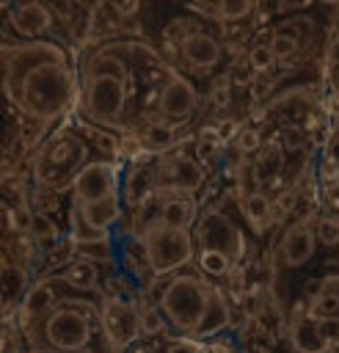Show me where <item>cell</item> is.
Masks as SVG:
<instances>
[{
  "label": "cell",
  "mask_w": 339,
  "mask_h": 353,
  "mask_svg": "<svg viewBox=\"0 0 339 353\" xmlns=\"http://www.w3.org/2000/svg\"><path fill=\"white\" fill-rule=\"evenodd\" d=\"M331 74H333V94H336V102H339V69L331 72Z\"/></svg>",
  "instance_id": "45"
},
{
  "label": "cell",
  "mask_w": 339,
  "mask_h": 353,
  "mask_svg": "<svg viewBox=\"0 0 339 353\" xmlns=\"http://www.w3.org/2000/svg\"><path fill=\"white\" fill-rule=\"evenodd\" d=\"M3 284H6V309H8V301H11V298L25 295V292H22V290H25V276H22V270H19L17 265H8V262H6V268H3Z\"/></svg>",
  "instance_id": "29"
},
{
  "label": "cell",
  "mask_w": 339,
  "mask_h": 353,
  "mask_svg": "<svg viewBox=\"0 0 339 353\" xmlns=\"http://www.w3.org/2000/svg\"><path fill=\"white\" fill-rule=\"evenodd\" d=\"M168 328L185 339L209 342L232 323V306L223 290L198 273H176L165 281L157 301Z\"/></svg>",
  "instance_id": "3"
},
{
  "label": "cell",
  "mask_w": 339,
  "mask_h": 353,
  "mask_svg": "<svg viewBox=\"0 0 339 353\" xmlns=\"http://www.w3.org/2000/svg\"><path fill=\"white\" fill-rule=\"evenodd\" d=\"M234 146L245 154H254V152H262V135L256 127H243L234 138Z\"/></svg>",
  "instance_id": "33"
},
{
  "label": "cell",
  "mask_w": 339,
  "mask_h": 353,
  "mask_svg": "<svg viewBox=\"0 0 339 353\" xmlns=\"http://www.w3.org/2000/svg\"><path fill=\"white\" fill-rule=\"evenodd\" d=\"M8 22L25 41H33L52 25V11L36 0L33 3H17L8 8Z\"/></svg>",
  "instance_id": "14"
},
{
  "label": "cell",
  "mask_w": 339,
  "mask_h": 353,
  "mask_svg": "<svg viewBox=\"0 0 339 353\" xmlns=\"http://www.w3.org/2000/svg\"><path fill=\"white\" fill-rule=\"evenodd\" d=\"M154 199H157V221H163L165 226L182 229V232L196 229L201 212H198V204H196L193 193H179V190L157 188Z\"/></svg>",
  "instance_id": "12"
},
{
  "label": "cell",
  "mask_w": 339,
  "mask_h": 353,
  "mask_svg": "<svg viewBox=\"0 0 339 353\" xmlns=\"http://www.w3.org/2000/svg\"><path fill=\"white\" fill-rule=\"evenodd\" d=\"M28 232H30V237H33V240H39V243L58 240V226H55V221H50V218H47V215H41V212H36V215L30 218Z\"/></svg>",
  "instance_id": "27"
},
{
  "label": "cell",
  "mask_w": 339,
  "mask_h": 353,
  "mask_svg": "<svg viewBox=\"0 0 339 353\" xmlns=\"http://www.w3.org/2000/svg\"><path fill=\"white\" fill-rule=\"evenodd\" d=\"M61 281H63L69 290L91 292V290H96L99 268H96V262H91V259H83V256H80V259H74V262H69V265L63 268Z\"/></svg>",
  "instance_id": "19"
},
{
  "label": "cell",
  "mask_w": 339,
  "mask_h": 353,
  "mask_svg": "<svg viewBox=\"0 0 339 353\" xmlns=\"http://www.w3.org/2000/svg\"><path fill=\"white\" fill-rule=\"evenodd\" d=\"M218 146H220L218 132H215V130H204V135L196 141V160H198L201 165L209 163V160L218 154Z\"/></svg>",
  "instance_id": "30"
},
{
  "label": "cell",
  "mask_w": 339,
  "mask_h": 353,
  "mask_svg": "<svg viewBox=\"0 0 339 353\" xmlns=\"http://www.w3.org/2000/svg\"><path fill=\"white\" fill-rule=\"evenodd\" d=\"M328 66H331V72L339 69V36L331 41V50H328Z\"/></svg>",
  "instance_id": "41"
},
{
  "label": "cell",
  "mask_w": 339,
  "mask_h": 353,
  "mask_svg": "<svg viewBox=\"0 0 339 353\" xmlns=\"http://www.w3.org/2000/svg\"><path fill=\"white\" fill-rule=\"evenodd\" d=\"M3 353H19V334L14 323H3Z\"/></svg>",
  "instance_id": "36"
},
{
  "label": "cell",
  "mask_w": 339,
  "mask_h": 353,
  "mask_svg": "<svg viewBox=\"0 0 339 353\" xmlns=\"http://www.w3.org/2000/svg\"><path fill=\"white\" fill-rule=\"evenodd\" d=\"M309 314L320 323H339V295L322 292L314 301H309Z\"/></svg>",
  "instance_id": "24"
},
{
  "label": "cell",
  "mask_w": 339,
  "mask_h": 353,
  "mask_svg": "<svg viewBox=\"0 0 339 353\" xmlns=\"http://www.w3.org/2000/svg\"><path fill=\"white\" fill-rule=\"evenodd\" d=\"M240 207H243V215H245L254 226H265V223H270V218H273V204H270V199H267L262 190H243Z\"/></svg>",
  "instance_id": "20"
},
{
  "label": "cell",
  "mask_w": 339,
  "mask_h": 353,
  "mask_svg": "<svg viewBox=\"0 0 339 353\" xmlns=\"http://www.w3.org/2000/svg\"><path fill=\"white\" fill-rule=\"evenodd\" d=\"M196 265H198V270H201L204 276H209V279H223V276H229V273L234 270V265H232L223 254L209 251V248H198Z\"/></svg>",
  "instance_id": "22"
},
{
  "label": "cell",
  "mask_w": 339,
  "mask_h": 353,
  "mask_svg": "<svg viewBox=\"0 0 339 353\" xmlns=\"http://www.w3.org/2000/svg\"><path fill=\"white\" fill-rule=\"evenodd\" d=\"M80 113L99 130L141 135L176 69L146 41L105 39L80 55Z\"/></svg>",
  "instance_id": "1"
},
{
  "label": "cell",
  "mask_w": 339,
  "mask_h": 353,
  "mask_svg": "<svg viewBox=\"0 0 339 353\" xmlns=\"http://www.w3.org/2000/svg\"><path fill=\"white\" fill-rule=\"evenodd\" d=\"M163 331H168V323H165L160 306H143L141 309V334L154 336V334H163Z\"/></svg>",
  "instance_id": "28"
},
{
  "label": "cell",
  "mask_w": 339,
  "mask_h": 353,
  "mask_svg": "<svg viewBox=\"0 0 339 353\" xmlns=\"http://www.w3.org/2000/svg\"><path fill=\"white\" fill-rule=\"evenodd\" d=\"M325 154H328V160L339 168V135H333L331 141H328V149H325Z\"/></svg>",
  "instance_id": "40"
},
{
  "label": "cell",
  "mask_w": 339,
  "mask_h": 353,
  "mask_svg": "<svg viewBox=\"0 0 339 353\" xmlns=\"http://www.w3.org/2000/svg\"><path fill=\"white\" fill-rule=\"evenodd\" d=\"M141 248H143V259H146V265H149V270L154 276H168V273L176 276L198 254L196 251V240H193L190 232L165 226L157 218L143 223V229H141Z\"/></svg>",
  "instance_id": "6"
},
{
  "label": "cell",
  "mask_w": 339,
  "mask_h": 353,
  "mask_svg": "<svg viewBox=\"0 0 339 353\" xmlns=\"http://www.w3.org/2000/svg\"><path fill=\"white\" fill-rule=\"evenodd\" d=\"M190 33H193V30H187V22H185V19H171V22H165V28H163V41L179 47Z\"/></svg>",
  "instance_id": "34"
},
{
  "label": "cell",
  "mask_w": 339,
  "mask_h": 353,
  "mask_svg": "<svg viewBox=\"0 0 339 353\" xmlns=\"http://www.w3.org/2000/svg\"><path fill=\"white\" fill-rule=\"evenodd\" d=\"M196 108H198V91H196V85L185 74L176 72L168 80V85L163 88V94H160V102H157L160 121L163 119L165 121H185V119H190L196 113Z\"/></svg>",
  "instance_id": "11"
},
{
  "label": "cell",
  "mask_w": 339,
  "mask_h": 353,
  "mask_svg": "<svg viewBox=\"0 0 339 353\" xmlns=\"http://www.w3.org/2000/svg\"><path fill=\"white\" fill-rule=\"evenodd\" d=\"M201 353H237V347L226 339H209L201 345Z\"/></svg>",
  "instance_id": "38"
},
{
  "label": "cell",
  "mask_w": 339,
  "mask_h": 353,
  "mask_svg": "<svg viewBox=\"0 0 339 353\" xmlns=\"http://www.w3.org/2000/svg\"><path fill=\"white\" fill-rule=\"evenodd\" d=\"M281 165H284V152H281V146H278V143H267V146H262V154L256 157L254 174H256L259 179H270V176H278Z\"/></svg>",
  "instance_id": "23"
},
{
  "label": "cell",
  "mask_w": 339,
  "mask_h": 353,
  "mask_svg": "<svg viewBox=\"0 0 339 353\" xmlns=\"http://www.w3.org/2000/svg\"><path fill=\"white\" fill-rule=\"evenodd\" d=\"M196 243H198V248H209V251L223 254L234 268L248 254V240H245L243 229L229 215H223L220 210H207L198 215Z\"/></svg>",
  "instance_id": "7"
},
{
  "label": "cell",
  "mask_w": 339,
  "mask_h": 353,
  "mask_svg": "<svg viewBox=\"0 0 339 353\" xmlns=\"http://www.w3.org/2000/svg\"><path fill=\"white\" fill-rule=\"evenodd\" d=\"M179 52L185 58V63L196 72H209L212 66L220 63V41L209 33H201V30H193L182 44H179Z\"/></svg>",
  "instance_id": "15"
},
{
  "label": "cell",
  "mask_w": 339,
  "mask_h": 353,
  "mask_svg": "<svg viewBox=\"0 0 339 353\" xmlns=\"http://www.w3.org/2000/svg\"><path fill=\"white\" fill-rule=\"evenodd\" d=\"M22 328L30 353H91L96 342L107 345L102 336L99 306L83 298L58 301L44 317L22 323Z\"/></svg>",
  "instance_id": "4"
},
{
  "label": "cell",
  "mask_w": 339,
  "mask_h": 353,
  "mask_svg": "<svg viewBox=\"0 0 339 353\" xmlns=\"http://www.w3.org/2000/svg\"><path fill=\"white\" fill-rule=\"evenodd\" d=\"M322 196L333 210H339V179H328L322 188Z\"/></svg>",
  "instance_id": "39"
},
{
  "label": "cell",
  "mask_w": 339,
  "mask_h": 353,
  "mask_svg": "<svg viewBox=\"0 0 339 353\" xmlns=\"http://www.w3.org/2000/svg\"><path fill=\"white\" fill-rule=\"evenodd\" d=\"M229 99H232V91H229V80H220V83H215V88H212V105H215V108H226V105H229Z\"/></svg>",
  "instance_id": "37"
},
{
  "label": "cell",
  "mask_w": 339,
  "mask_h": 353,
  "mask_svg": "<svg viewBox=\"0 0 339 353\" xmlns=\"http://www.w3.org/2000/svg\"><path fill=\"white\" fill-rule=\"evenodd\" d=\"M292 207V193H284V196H278V201H276V207H273V212L276 215H287V210Z\"/></svg>",
  "instance_id": "42"
},
{
  "label": "cell",
  "mask_w": 339,
  "mask_h": 353,
  "mask_svg": "<svg viewBox=\"0 0 339 353\" xmlns=\"http://www.w3.org/2000/svg\"><path fill=\"white\" fill-rule=\"evenodd\" d=\"M141 141V149L146 152H165L176 143V135H174V127L165 124V121H152L149 127H143V132L138 135Z\"/></svg>",
  "instance_id": "21"
},
{
  "label": "cell",
  "mask_w": 339,
  "mask_h": 353,
  "mask_svg": "<svg viewBox=\"0 0 339 353\" xmlns=\"http://www.w3.org/2000/svg\"><path fill=\"white\" fill-rule=\"evenodd\" d=\"M333 353H339V347H336V350H333Z\"/></svg>",
  "instance_id": "46"
},
{
  "label": "cell",
  "mask_w": 339,
  "mask_h": 353,
  "mask_svg": "<svg viewBox=\"0 0 339 353\" xmlns=\"http://www.w3.org/2000/svg\"><path fill=\"white\" fill-rule=\"evenodd\" d=\"M287 331H289V345L298 353H333L336 350V342L325 334L322 323L309 314V309L292 312Z\"/></svg>",
  "instance_id": "13"
},
{
  "label": "cell",
  "mask_w": 339,
  "mask_h": 353,
  "mask_svg": "<svg viewBox=\"0 0 339 353\" xmlns=\"http://www.w3.org/2000/svg\"><path fill=\"white\" fill-rule=\"evenodd\" d=\"M204 185V168L196 157L187 154H165L157 165V188L196 193Z\"/></svg>",
  "instance_id": "10"
},
{
  "label": "cell",
  "mask_w": 339,
  "mask_h": 353,
  "mask_svg": "<svg viewBox=\"0 0 339 353\" xmlns=\"http://www.w3.org/2000/svg\"><path fill=\"white\" fill-rule=\"evenodd\" d=\"M314 248H317V234L309 223H295L281 237V256L289 268L306 265L314 256Z\"/></svg>",
  "instance_id": "17"
},
{
  "label": "cell",
  "mask_w": 339,
  "mask_h": 353,
  "mask_svg": "<svg viewBox=\"0 0 339 353\" xmlns=\"http://www.w3.org/2000/svg\"><path fill=\"white\" fill-rule=\"evenodd\" d=\"M99 323H102V336L105 342L121 353L127 345H132L141 336V309L130 303L127 298H102L99 303Z\"/></svg>",
  "instance_id": "8"
},
{
  "label": "cell",
  "mask_w": 339,
  "mask_h": 353,
  "mask_svg": "<svg viewBox=\"0 0 339 353\" xmlns=\"http://www.w3.org/2000/svg\"><path fill=\"white\" fill-rule=\"evenodd\" d=\"M116 193H121L119 165L113 160H91L80 171L77 182L72 188V196H74L72 204H91V201H102V199L116 196Z\"/></svg>",
  "instance_id": "9"
},
{
  "label": "cell",
  "mask_w": 339,
  "mask_h": 353,
  "mask_svg": "<svg viewBox=\"0 0 339 353\" xmlns=\"http://www.w3.org/2000/svg\"><path fill=\"white\" fill-rule=\"evenodd\" d=\"M220 8V22H240L245 17H251L256 11V3H248V0H223L218 3Z\"/></svg>",
  "instance_id": "26"
},
{
  "label": "cell",
  "mask_w": 339,
  "mask_h": 353,
  "mask_svg": "<svg viewBox=\"0 0 339 353\" xmlns=\"http://www.w3.org/2000/svg\"><path fill=\"white\" fill-rule=\"evenodd\" d=\"M88 146L77 130H58L50 135L30 157V171L39 188L61 193L66 188H74L80 171L88 165Z\"/></svg>",
  "instance_id": "5"
},
{
  "label": "cell",
  "mask_w": 339,
  "mask_h": 353,
  "mask_svg": "<svg viewBox=\"0 0 339 353\" xmlns=\"http://www.w3.org/2000/svg\"><path fill=\"white\" fill-rule=\"evenodd\" d=\"M58 303V295L52 290V281H36L25 290L22 301H19V317L22 323H30V320H39L44 317L52 306Z\"/></svg>",
  "instance_id": "18"
},
{
  "label": "cell",
  "mask_w": 339,
  "mask_h": 353,
  "mask_svg": "<svg viewBox=\"0 0 339 353\" xmlns=\"http://www.w3.org/2000/svg\"><path fill=\"white\" fill-rule=\"evenodd\" d=\"M273 61H276V55H273L270 44H256V47H251V52H248V66H251L254 72H267V69L273 66Z\"/></svg>",
  "instance_id": "32"
},
{
  "label": "cell",
  "mask_w": 339,
  "mask_h": 353,
  "mask_svg": "<svg viewBox=\"0 0 339 353\" xmlns=\"http://www.w3.org/2000/svg\"><path fill=\"white\" fill-rule=\"evenodd\" d=\"M6 99L30 121L50 124L80 108V72L66 50L50 39L3 44Z\"/></svg>",
  "instance_id": "2"
},
{
  "label": "cell",
  "mask_w": 339,
  "mask_h": 353,
  "mask_svg": "<svg viewBox=\"0 0 339 353\" xmlns=\"http://www.w3.org/2000/svg\"><path fill=\"white\" fill-rule=\"evenodd\" d=\"M314 234L322 245H339V218H331V215L320 218Z\"/></svg>",
  "instance_id": "31"
},
{
  "label": "cell",
  "mask_w": 339,
  "mask_h": 353,
  "mask_svg": "<svg viewBox=\"0 0 339 353\" xmlns=\"http://www.w3.org/2000/svg\"><path fill=\"white\" fill-rule=\"evenodd\" d=\"M234 80H237V83H248V80H251V66H248V63H240V66L234 69Z\"/></svg>",
  "instance_id": "43"
},
{
  "label": "cell",
  "mask_w": 339,
  "mask_h": 353,
  "mask_svg": "<svg viewBox=\"0 0 339 353\" xmlns=\"http://www.w3.org/2000/svg\"><path fill=\"white\" fill-rule=\"evenodd\" d=\"M77 251L83 254V259H110L113 256V245L110 240H99V243H85V245H77Z\"/></svg>",
  "instance_id": "35"
},
{
  "label": "cell",
  "mask_w": 339,
  "mask_h": 353,
  "mask_svg": "<svg viewBox=\"0 0 339 353\" xmlns=\"http://www.w3.org/2000/svg\"><path fill=\"white\" fill-rule=\"evenodd\" d=\"M116 8H119L121 17H130V14H135L141 6H138V3H116Z\"/></svg>",
  "instance_id": "44"
},
{
  "label": "cell",
  "mask_w": 339,
  "mask_h": 353,
  "mask_svg": "<svg viewBox=\"0 0 339 353\" xmlns=\"http://www.w3.org/2000/svg\"><path fill=\"white\" fill-rule=\"evenodd\" d=\"M270 50L276 55V61H287L292 58L298 50H300V39L295 33H287V30H276L273 39H270Z\"/></svg>",
  "instance_id": "25"
},
{
  "label": "cell",
  "mask_w": 339,
  "mask_h": 353,
  "mask_svg": "<svg viewBox=\"0 0 339 353\" xmlns=\"http://www.w3.org/2000/svg\"><path fill=\"white\" fill-rule=\"evenodd\" d=\"M72 212L91 229L110 234V229L119 223L121 218V193L107 196L102 201H91V204H72Z\"/></svg>",
  "instance_id": "16"
}]
</instances>
